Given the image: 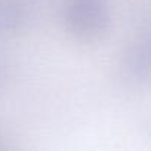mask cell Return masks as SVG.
<instances>
[{"label": "cell", "instance_id": "obj_1", "mask_svg": "<svg viewBox=\"0 0 151 151\" xmlns=\"http://www.w3.org/2000/svg\"><path fill=\"white\" fill-rule=\"evenodd\" d=\"M110 21V11L104 0H70L64 9L68 33L83 42L101 39L108 31Z\"/></svg>", "mask_w": 151, "mask_h": 151}, {"label": "cell", "instance_id": "obj_3", "mask_svg": "<svg viewBox=\"0 0 151 151\" xmlns=\"http://www.w3.org/2000/svg\"><path fill=\"white\" fill-rule=\"evenodd\" d=\"M28 19V6L24 0H0V33H17Z\"/></svg>", "mask_w": 151, "mask_h": 151}, {"label": "cell", "instance_id": "obj_4", "mask_svg": "<svg viewBox=\"0 0 151 151\" xmlns=\"http://www.w3.org/2000/svg\"><path fill=\"white\" fill-rule=\"evenodd\" d=\"M3 73H5V65H3V62H2V58H0V77L3 76Z\"/></svg>", "mask_w": 151, "mask_h": 151}, {"label": "cell", "instance_id": "obj_2", "mask_svg": "<svg viewBox=\"0 0 151 151\" xmlns=\"http://www.w3.org/2000/svg\"><path fill=\"white\" fill-rule=\"evenodd\" d=\"M122 71L133 83L151 85V37L141 39L124 50Z\"/></svg>", "mask_w": 151, "mask_h": 151}]
</instances>
